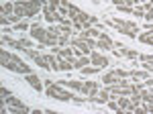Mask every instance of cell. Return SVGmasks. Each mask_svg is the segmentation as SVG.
<instances>
[{
	"label": "cell",
	"mask_w": 153,
	"mask_h": 114,
	"mask_svg": "<svg viewBox=\"0 0 153 114\" xmlns=\"http://www.w3.org/2000/svg\"><path fill=\"white\" fill-rule=\"evenodd\" d=\"M45 4H47L45 0H16L14 2V14L21 19H31L39 10H43Z\"/></svg>",
	"instance_id": "6da1fadb"
},
{
	"label": "cell",
	"mask_w": 153,
	"mask_h": 114,
	"mask_svg": "<svg viewBox=\"0 0 153 114\" xmlns=\"http://www.w3.org/2000/svg\"><path fill=\"white\" fill-rule=\"evenodd\" d=\"M2 67L8 69V71H14V73H23V76H27V73H33L31 71V65H27L21 57L12 55V53H8L6 49H2Z\"/></svg>",
	"instance_id": "7a4b0ae2"
},
{
	"label": "cell",
	"mask_w": 153,
	"mask_h": 114,
	"mask_svg": "<svg viewBox=\"0 0 153 114\" xmlns=\"http://www.w3.org/2000/svg\"><path fill=\"white\" fill-rule=\"evenodd\" d=\"M106 24H110V27H117L118 33L127 35V37H131V39H137L139 27H137V23H133V21H125V19H112V21H108Z\"/></svg>",
	"instance_id": "3957f363"
},
{
	"label": "cell",
	"mask_w": 153,
	"mask_h": 114,
	"mask_svg": "<svg viewBox=\"0 0 153 114\" xmlns=\"http://www.w3.org/2000/svg\"><path fill=\"white\" fill-rule=\"evenodd\" d=\"M47 96L53 98V100H59V102H70V100H74V94L71 92H65L61 84H51V86H47Z\"/></svg>",
	"instance_id": "277c9868"
},
{
	"label": "cell",
	"mask_w": 153,
	"mask_h": 114,
	"mask_svg": "<svg viewBox=\"0 0 153 114\" xmlns=\"http://www.w3.org/2000/svg\"><path fill=\"white\" fill-rule=\"evenodd\" d=\"M29 31H31V39H35V41H39V43H41V45L47 47L49 31H47V29H43V27H41V23H33Z\"/></svg>",
	"instance_id": "5b68a950"
},
{
	"label": "cell",
	"mask_w": 153,
	"mask_h": 114,
	"mask_svg": "<svg viewBox=\"0 0 153 114\" xmlns=\"http://www.w3.org/2000/svg\"><path fill=\"white\" fill-rule=\"evenodd\" d=\"M125 78H131V71H125V69H114V71H110V73H104V81L106 86H112V84H120V80H125Z\"/></svg>",
	"instance_id": "8992f818"
},
{
	"label": "cell",
	"mask_w": 153,
	"mask_h": 114,
	"mask_svg": "<svg viewBox=\"0 0 153 114\" xmlns=\"http://www.w3.org/2000/svg\"><path fill=\"white\" fill-rule=\"evenodd\" d=\"M23 53L27 57H31L33 61H35L39 67H43V69H51L49 67V63H47V59H45V55H41V53H37V51H33L31 47H27V49H23Z\"/></svg>",
	"instance_id": "52a82bcc"
},
{
	"label": "cell",
	"mask_w": 153,
	"mask_h": 114,
	"mask_svg": "<svg viewBox=\"0 0 153 114\" xmlns=\"http://www.w3.org/2000/svg\"><path fill=\"white\" fill-rule=\"evenodd\" d=\"M90 63L92 65H98V67H102L104 69L110 61H108V57L102 55V53H98V51H90Z\"/></svg>",
	"instance_id": "ba28073f"
},
{
	"label": "cell",
	"mask_w": 153,
	"mask_h": 114,
	"mask_svg": "<svg viewBox=\"0 0 153 114\" xmlns=\"http://www.w3.org/2000/svg\"><path fill=\"white\" fill-rule=\"evenodd\" d=\"M25 80L29 81V86H31L35 92H41V90H43V84H41L43 80H39V76H35V73H27V76H25Z\"/></svg>",
	"instance_id": "9c48e42d"
},
{
	"label": "cell",
	"mask_w": 153,
	"mask_h": 114,
	"mask_svg": "<svg viewBox=\"0 0 153 114\" xmlns=\"http://www.w3.org/2000/svg\"><path fill=\"white\" fill-rule=\"evenodd\" d=\"M117 102L120 110H135V104L131 102V96H117Z\"/></svg>",
	"instance_id": "30bf717a"
},
{
	"label": "cell",
	"mask_w": 153,
	"mask_h": 114,
	"mask_svg": "<svg viewBox=\"0 0 153 114\" xmlns=\"http://www.w3.org/2000/svg\"><path fill=\"white\" fill-rule=\"evenodd\" d=\"M98 49H114V41H112L106 33H102L100 37H98Z\"/></svg>",
	"instance_id": "8fae6325"
},
{
	"label": "cell",
	"mask_w": 153,
	"mask_h": 114,
	"mask_svg": "<svg viewBox=\"0 0 153 114\" xmlns=\"http://www.w3.org/2000/svg\"><path fill=\"white\" fill-rule=\"evenodd\" d=\"M82 94H86V96H96L98 94V84L96 81H84Z\"/></svg>",
	"instance_id": "7c38bea8"
},
{
	"label": "cell",
	"mask_w": 153,
	"mask_h": 114,
	"mask_svg": "<svg viewBox=\"0 0 153 114\" xmlns=\"http://www.w3.org/2000/svg\"><path fill=\"white\" fill-rule=\"evenodd\" d=\"M57 84H61L63 88H71V90H76V92H82V81H76V80H59Z\"/></svg>",
	"instance_id": "4fadbf2b"
},
{
	"label": "cell",
	"mask_w": 153,
	"mask_h": 114,
	"mask_svg": "<svg viewBox=\"0 0 153 114\" xmlns=\"http://www.w3.org/2000/svg\"><path fill=\"white\" fill-rule=\"evenodd\" d=\"M53 53L57 57H63V59H70V61H76V55H74V49H53Z\"/></svg>",
	"instance_id": "5bb4252c"
},
{
	"label": "cell",
	"mask_w": 153,
	"mask_h": 114,
	"mask_svg": "<svg viewBox=\"0 0 153 114\" xmlns=\"http://www.w3.org/2000/svg\"><path fill=\"white\" fill-rule=\"evenodd\" d=\"M4 102L8 104V106H14V108H23L25 112H29V106H25L19 98H12V96H8V98H4Z\"/></svg>",
	"instance_id": "9a60e30c"
},
{
	"label": "cell",
	"mask_w": 153,
	"mask_h": 114,
	"mask_svg": "<svg viewBox=\"0 0 153 114\" xmlns=\"http://www.w3.org/2000/svg\"><path fill=\"white\" fill-rule=\"evenodd\" d=\"M86 65H90V55H82V57H78V59L74 61V69H82V67H86Z\"/></svg>",
	"instance_id": "2e32d148"
},
{
	"label": "cell",
	"mask_w": 153,
	"mask_h": 114,
	"mask_svg": "<svg viewBox=\"0 0 153 114\" xmlns=\"http://www.w3.org/2000/svg\"><path fill=\"white\" fill-rule=\"evenodd\" d=\"M131 78L133 80H147V78H151V71H147V69H143V71H131Z\"/></svg>",
	"instance_id": "e0dca14e"
},
{
	"label": "cell",
	"mask_w": 153,
	"mask_h": 114,
	"mask_svg": "<svg viewBox=\"0 0 153 114\" xmlns=\"http://www.w3.org/2000/svg\"><path fill=\"white\" fill-rule=\"evenodd\" d=\"M59 71H70V69H74V61H70V59H63V57H59Z\"/></svg>",
	"instance_id": "ac0fdd59"
},
{
	"label": "cell",
	"mask_w": 153,
	"mask_h": 114,
	"mask_svg": "<svg viewBox=\"0 0 153 114\" xmlns=\"http://www.w3.org/2000/svg\"><path fill=\"white\" fill-rule=\"evenodd\" d=\"M141 43H149V45H153V31H147V33H141L139 37H137Z\"/></svg>",
	"instance_id": "d6986e66"
},
{
	"label": "cell",
	"mask_w": 153,
	"mask_h": 114,
	"mask_svg": "<svg viewBox=\"0 0 153 114\" xmlns=\"http://www.w3.org/2000/svg\"><path fill=\"white\" fill-rule=\"evenodd\" d=\"M8 14H14V2H4L2 4V16H8Z\"/></svg>",
	"instance_id": "ffe728a7"
},
{
	"label": "cell",
	"mask_w": 153,
	"mask_h": 114,
	"mask_svg": "<svg viewBox=\"0 0 153 114\" xmlns=\"http://www.w3.org/2000/svg\"><path fill=\"white\" fill-rule=\"evenodd\" d=\"M100 69L98 65H94V67H82L80 71H82V76H96V73H100Z\"/></svg>",
	"instance_id": "44dd1931"
},
{
	"label": "cell",
	"mask_w": 153,
	"mask_h": 114,
	"mask_svg": "<svg viewBox=\"0 0 153 114\" xmlns=\"http://www.w3.org/2000/svg\"><path fill=\"white\" fill-rule=\"evenodd\" d=\"M45 59H47V63H49V67L51 69H55V71H59V59H55V55H45Z\"/></svg>",
	"instance_id": "7402d4cb"
},
{
	"label": "cell",
	"mask_w": 153,
	"mask_h": 114,
	"mask_svg": "<svg viewBox=\"0 0 153 114\" xmlns=\"http://www.w3.org/2000/svg\"><path fill=\"white\" fill-rule=\"evenodd\" d=\"M68 43H71L70 35H63V33H59V37H57V45H59V47H63V45H68Z\"/></svg>",
	"instance_id": "603a6c76"
},
{
	"label": "cell",
	"mask_w": 153,
	"mask_h": 114,
	"mask_svg": "<svg viewBox=\"0 0 153 114\" xmlns=\"http://www.w3.org/2000/svg\"><path fill=\"white\" fill-rule=\"evenodd\" d=\"M14 31H27V29H31V24L27 23V21H21V23H16L14 27H12Z\"/></svg>",
	"instance_id": "cb8c5ba5"
},
{
	"label": "cell",
	"mask_w": 153,
	"mask_h": 114,
	"mask_svg": "<svg viewBox=\"0 0 153 114\" xmlns=\"http://www.w3.org/2000/svg\"><path fill=\"white\" fill-rule=\"evenodd\" d=\"M135 0H112V4L114 6H131Z\"/></svg>",
	"instance_id": "d4e9b609"
},
{
	"label": "cell",
	"mask_w": 153,
	"mask_h": 114,
	"mask_svg": "<svg viewBox=\"0 0 153 114\" xmlns=\"http://www.w3.org/2000/svg\"><path fill=\"white\" fill-rule=\"evenodd\" d=\"M47 6H49V8H53V10H59L61 0H47Z\"/></svg>",
	"instance_id": "484cf974"
},
{
	"label": "cell",
	"mask_w": 153,
	"mask_h": 114,
	"mask_svg": "<svg viewBox=\"0 0 153 114\" xmlns=\"http://www.w3.org/2000/svg\"><path fill=\"white\" fill-rule=\"evenodd\" d=\"M86 33H88V37H100V31H98V29H94V27H88V29H86Z\"/></svg>",
	"instance_id": "4316f807"
},
{
	"label": "cell",
	"mask_w": 153,
	"mask_h": 114,
	"mask_svg": "<svg viewBox=\"0 0 153 114\" xmlns=\"http://www.w3.org/2000/svg\"><path fill=\"white\" fill-rule=\"evenodd\" d=\"M143 108H145V112H153V100H143Z\"/></svg>",
	"instance_id": "83f0119b"
},
{
	"label": "cell",
	"mask_w": 153,
	"mask_h": 114,
	"mask_svg": "<svg viewBox=\"0 0 153 114\" xmlns=\"http://www.w3.org/2000/svg\"><path fill=\"white\" fill-rule=\"evenodd\" d=\"M139 59H141L143 63L147 61V63H153V55H139Z\"/></svg>",
	"instance_id": "f1b7e54d"
},
{
	"label": "cell",
	"mask_w": 153,
	"mask_h": 114,
	"mask_svg": "<svg viewBox=\"0 0 153 114\" xmlns=\"http://www.w3.org/2000/svg\"><path fill=\"white\" fill-rule=\"evenodd\" d=\"M108 108H110V110H120V108H118V102H112V100H108Z\"/></svg>",
	"instance_id": "f546056e"
},
{
	"label": "cell",
	"mask_w": 153,
	"mask_h": 114,
	"mask_svg": "<svg viewBox=\"0 0 153 114\" xmlns=\"http://www.w3.org/2000/svg\"><path fill=\"white\" fill-rule=\"evenodd\" d=\"M21 41H23L25 49H27V47H31V45H33V41H31V39H29V37H23V39H21Z\"/></svg>",
	"instance_id": "4dcf8cb0"
},
{
	"label": "cell",
	"mask_w": 153,
	"mask_h": 114,
	"mask_svg": "<svg viewBox=\"0 0 153 114\" xmlns=\"http://www.w3.org/2000/svg\"><path fill=\"white\" fill-rule=\"evenodd\" d=\"M143 19H145V21H149V23H153V10H147Z\"/></svg>",
	"instance_id": "1f68e13d"
},
{
	"label": "cell",
	"mask_w": 153,
	"mask_h": 114,
	"mask_svg": "<svg viewBox=\"0 0 153 114\" xmlns=\"http://www.w3.org/2000/svg\"><path fill=\"white\" fill-rule=\"evenodd\" d=\"M0 94H2V100H4V98H8V96H10V92L6 90V88H2V90H0Z\"/></svg>",
	"instance_id": "d6a6232c"
},
{
	"label": "cell",
	"mask_w": 153,
	"mask_h": 114,
	"mask_svg": "<svg viewBox=\"0 0 153 114\" xmlns=\"http://www.w3.org/2000/svg\"><path fill=\"white\" fill-rule=\"evenodd\" d=\"M143 67L147 69V71H151V73H153V63H147V61H145V65H143Z\"/></svg>",
	"instance_id": "836d02e7"
},
{
	"label": "cell",
	"mask_w": 153,
	"mask_h": 114,
	"mask_svg": "<svg viewBox=\"0 0 153 114\" xmlns=\"http://www.w3.org/2000/svg\"><path fill=\"white\" fill-rule=\"evenodd\" d=\"M149 2H151V4H153V0H149Z\"/></svg>",
	"instance_id": "e575fe53"
},
{
	"label": "cell",
	"mask_w": 153,
	"mask_h": 114,
	"mask_svg": "<svg viewBox=\"0 0 153 114\" xmlns=\"http://www.w3.org/2000/svg\"><path fill=\"white\" fill-rule=\"evenodd\" d=\"M135 2H137V0H135Z\"/></svg>",
	"instance_id": "d590c367"
}]
</instances>
